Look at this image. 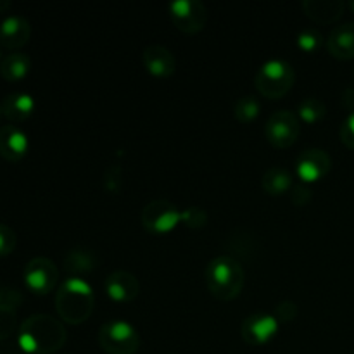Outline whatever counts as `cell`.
Listing matches in <instances>:
<instances>
[{
    "label": "cell",
    "instance_id": "83f0119b",
    "mask_svg": "<svg viewBox=\"0 0 354 354\" xmlns=\"http://www.w3.org/2000/svg\"><path fill=\"white\" fill-rule=\"evenodd\" d=\"M339 135H341L342 144L348 149H351V151H354V113H349L348 118L342 121Z\"/></svg>",
    "mask_w": 354,
    "mask_h": 354
},
{
    "label": "cell",
    "instance_id": "6da1fadb",
    "mask_svg": "<svg viewBox=\"0 0 354 354\" xmlns=\"http://www.w3.org/2000/svg\"><path fill=\"white\" fill-rule=\"evenodd\" d=\"M64 342V325L50 315H33L19 325L17 344L26 354H52Z\"/></svg>",
    "mask_w": 354,
    "mask_h": 354
},
{
    "label": "cell",
    "instance_id": "836d02e7",
    "mask_svg": "<svg viewBox=\"0 0 354 354\" xmlns=\"http://www.w3.org/2000/svg\"><path fill=\"white\" fill-rule=\"evenodd\" d=\"M0 114H2V107H0Z\"/></svg>",
    "mask_w": 354,
    "mask_h": 354
},
{
    "label": "cell",
    "instance_id": "5b68a950",
    "mask_svg": "<svg viewBox=\"0 0 354 354\" xmlns=\"http://www.w3.org/2000/svg\"><path fill=\"white\" fill-rule=\"evenodd\" d=\"M99 344L107 354H135L140 348L137 328L123 320L107 322L100 327Z\"/></svg>",
    "mask_w": 354,
    "mask_h": 354
},
{
    "label": "cell",
    "instance_id": "9c48e42d",
    "mask_svg": "<svg viewBox=\"0 0 354 354\" xmlns=\"http://www.w3.org/2000/svg\"><path fill=\"white\" fill-rule=\"evenodd\" d=\"M59 270L48 258H33L24 268V283L33 294H50L57 287Z\"/></svg>",
    "mask_w": 354,
    "mask_h": 354
},
{
    "label": "cell",
    "instance_id": "ba28073f",
    "mask_svg": "<svg viewBox=\"0 0 354 354\" xmlns=\"http://www.w3.org/2000/svg\"><path fill=\"white\" fill-rule=\"evenodd\" d=\"M168 12L173 24L187 35L199 33L207 23V9L199 0H173Z\"/></svg>",
    "mask_w": 354,
    "mask_h": 354
},
{
    "label": "cell",
    "instance_id": "7c38bea8",
    "mask_svg": "<svg viewBox=\"0 0 354 354\" xmlns=\"http://www.w3.org/2000/svg\"><path fill=\"white\" fill-rule=\"evenodd\" d=\"M144 68L156 78H169L176 71V59L168 47L159 44L147 45L142 55Z\"/></svg>",
    "mask_w": 354,
    "mask_h": 354
},
{
    "label": "cell",
    "instance_id": "7402d4cb",
    "mask_svg": "<svg viewBox=\"0 0 354 354\" xmlns=\"http://www.w3.org/2000/svg\"><path fill=\"white\" fill-rule=\"evenodd\" d=\"M261 113V102L256 95H242L235 100L234 114L239 123L249 124Z\"/></svg>",
    "mask_w": 354,
    "mask_h": 354
},
{
    "label": "cell",
    "instance_id": "4fadbf2b",
    "mask_svg": "<svg viewBox=\"0 0 354 354\" xmlns=\"http://www.w3.org/2000/svg\"><path fill=\"white\" fill-rule=\"evenodd\" d=\"M104 289L114 303H130L140 292V283L133 273L116 270L106 279Z\"/></svg>",
    "mask_w": 354,
    "mask_h": 354
},
{
    "label": "cell",
    "instance_id": "484cf974",
    "mask_svg": "<svg viewBox=\"0 0 354 354\" xmlns=\"http://www.w3.org/2000/svg\"><path fill=\"white\" fill-rule=\"evenodd\" d=\"M182 223H185L189 228H203L207 223L206 211L197 206L182 211Z\"/></svg>",
    "mask_w": 354,
    "mask_h": 354
},
{
    "label": "cell",
    "instance_id": "e575fe53",
    "mask_svg": "<svg viewBox=\"0 0 354 354\" xmlns=\"http://www.w3.org/2000/svg\"><path fill=\"white\" fill-rule=\"evenodd\" d=\"M0 61H2V59H0Z\"/></svg>",
    "mask_w": 354,
    "mask_h": 354
},
{
    "label": "cell",
    "instance_id": "f546056e",
    "mask_svg": "<svg viewBox=\"0 0 354 354\" xmlns=\"http://www.w3.org/2000/svg\"><path fill=\"white\" fill-rule=\"evenodd\" d=\"M311 197V189L308 187V183H294L292 190H290V199H292V203L296 204V206H304V204L310 201Z\"/></svg>",
    "mask_w": 354,
    "mask_h": 354
},
{
    "label": "cell",
    "instance_id": "d4e9b609",
    "mask_svg": "<svg viewBox=\"0 0 354 354\" xmlns=\"http://www.w3.org/2000/svg\"><path fill=\"white\" fill-rule=\"evenodd\" d=\"M17 317L14 308L0 306V341L7 339L16 332Z\"/></svg>",
    "mask_w": 354,
    "mask_h": 354
},
{
    "label": "cell",
    "instance_id": "d590c367",
    "mask_svg": "<svg viewBox=\"0 0 354 354\" xmlns=\"http://www.w3.org/2000/svg\"><path fill=\"white\" fill-rule=\"evenodd\" d=\"M353 354H354V353H353Z\"/></svg>",
    "mask_w": 354,
    "mask_h": 354
},
{
    "label": "cell",
    "instance_id": "d6a6232c",
    "mask_svg": "<svg viewBox=\"0 0 354 354\" xmlns=\"http://www.w3.org/2000/svg\"><path fill=\"white\" fill-rule=\"evenodd\" d=\"M351 9L354 10V2H351Z\"/></svg>",
    "mask_w": 354,
    "mask_h": 354
},
{
    "label": "cell",
    "instance_id": "f1b7e54d",
    "mask_svg": "<svg viewBox=\"0 0 354 354\" xmlns=\"http://www.w3.org/2000/svg\"><path fill=\"white\" fill-rule=\"evenodd\" d=\"M297 317V306L292 301H282L275 308V318L279 322H292Z\"/></svg>",
    "mask_w": 354,
    "mask_h": 354
},
{
    "label": "cell",
    "instance_id": "ffe728a7",
    "mask_svg": "<svg viewBox=\"0 0 354 354\" xmlns=\"http://www.w3.org/2000/svg\"><path fill=\"white\" fill-rule=\"evenodd\" d=\"M30 68L31 59L24 52H12L0 61V75L10 83L21 82L30 73Z\"/></svg>",
    "mask_w": 354,
    "mask_h": 354
},
{
    "label": "cell",
    "instance_id": "4316f807",
    "mask_svg": "<svg viewBox=\"0 0 354 354\" xmlns=\"http://www.w3.org/2000/svg\"><path fill=\"white\" fill-rule=\"evenodd\" d=\"M17 235L9 225L0 223V256H7L16 249Z\"/></svg>",
    "mask_w": 354,
    "mask_h": 354
},
{
    "label": "cell",
    "instance_id": "52a82bcc",
    "mask_svg": "<svg viewBox=\"0 0 354 354\" xmlns=\"http://www.w3.org/2000/svg\"><path fill=\"white\" fill-rule=\"evenodd\" d=\"M301 133V120L289 109H280L268 118L265 124V137L273 147L287 149L296 144Z\"/></svg>",
    "mask_w": 354,
    "mask_h": 354
},
{
    "label": "cell",
    "instance_id": "9a60e30c",
    "mask_svg": "<svg viewBox=\"0 0 354 354\" xmlns=\"http://www.w3.org/2000/svg\"><path fill=\"white\" fill-rule=\"evenodd\" d=\"M31 37V26L23 16H7L0 23V45L9 50H16L28 44Z\"/></svg>",
    "mask_w": 354,
    "mask_h": 354
},
{
    "label": "cell",
    "instance_id": "ac0fdd59",
    "mask_svg": "<svg viewBox=\"0 0 354 354\" xmlns=\"http://www.w3.org/2000/svg\"><path fill=\"white\" fill-rule=\"evenodd\" d=\"M303 9L308 17L322 24L337 21L344 14V2L341 0H304Z\"/></svg>",
    "mask_w": 354,
    "mask_h": 354
},
{
    "label": "cell",
    "instance_id": "277c9868",
    "mask_svg": "<svg viewBox=\"0 0 354 354\" xmlns=\"http://www.w3.org/2000/svg\"><path fill=\"white\" fill-rule=\"evenodd\" d=\"M296 82V71L286 59H268L256 73V90L266 99H280Z\"/></svg>",
    "mask_w": 354,
    "mask_h": 354
},
{
    "label": "cell",
    "instance_id": "30bf717a",
    "mask_svg": "<svg viewBox=\"0 0 354 354\" xmlns=\"http://www.w3.org/2000/svg\"><path fill=\"white\" fill-rule=\"evenodd\" d=\"M332 169V158L324 149H306L297 156L296 175L303 183H313L325 178Z\"/></svg>",
    "mask_w": 354,
    "mask_h": 354
},
{
    "label": "cell",
    "instance_id": "4dcf8cb0",
    "mask_svg": "<svg viewBox=\"0 0 354 354\" xmlns=\"http://www.w3.org/2000/svg\"><path fill=\"white\" fill-rule=\"evenodd\" d=\"M123 171H121V168H118V166H113V168L107 169L106 173V189L109 190V192H118V190L121 189V185H123Z\"/></svg>",
    "mask_w": 354,
    "mask_h": 354
},
{
    "label": "cell",
    "instance_id": "d6986e66",
    "mask_svg": "<svg viewBox=\"0 0 354 354\" xmlns=\"http://www.w3.org/2000/svg\"><path fill=\"white\" fill-rule=\"evenodd\" d=\"M261 187L268 196L280 197L290 194L294 187V176L283 166H272L265 171L261 178Z\"/></svg>",
    "mask_w": 354,
    "mask_h": 354
},
{
    "label": "cell",
    "instance_id": "e0dca14e",
    "mask_svg": "<svg viewBox=\"0 0 354 354\" xmlns=\"http://www.w3.org/2000/svg\"><path fill=\"white\" fill-rule=\"evenodd\" d=\"M327 48L335 59L354 57V23L335 26L327 38Z\"/></svg>",
    "mask_w": 354,
    "mask_h": 354
},
{
    "label": "cell",
    "instance_id": "8992f818",
    "mask_svg": "<svg viewBox=\"0 0 354 354\" xmlns=\"http://www.w3.org/2000/svg\"><path fill=\"white\" fill-rule=\"evenodd\" d=\"M142 225L152 235H166L182 223V211L169 201L156 199L142 209Z\"/></svg>",
    "mask_w": 354,
    "mask_h": 354
},
{
    "label": "cell",
    "instance_id": "44dd1931",
    "mask_svg": "<svg viewBox=\"0 0 354 354\" xmlns=\"http://www.w3.org/2000/svg\"><path fill=\"white\" fill-rule=\"evenodd\" d=\"M95 254L86 249H73L64 258L66 272H69V275L76 277V279H83L85 275H88L90 272L95 270Z\"/></svg>",
    "mask_w": 354,
    "mask_h": 354
},
{
    "label": "cell",
    "instance_id": "603a6c76",
    "mask_svg": "<svg viewBox=\"0 0 354 354\" xmlns=\"http://www.w3.org/2000/svg\"><path fill=\"white\" fill-rule=\"evenodd\" d=\"M327 114V106L318 97H306L297 106V118L308 124L318 123Z\"/></svg>",
    "mask_w": 354,
    "mask_h": 354
},
{
    "label": "cell",
    "instance_id": "7a4b0ae2",
    "mask_svg": "<svg viewBox=\"0 0 354 354\" xmlns=\"http://www.w3.org/2000/svg\"><path fill=\"white\" fill-rule=\"evenodd\" d=\"M93 306H95V296L85 279L69 277L61 283L55 294V310L59 317L71 325L88 320Z\"/></svg>",
    "mask_w": 354,
    "mask_h": 354
},
{
    "label": "cell",
    "instance_id": "cb8c5ba5",
    "mask_svg": "<svg viewBox=\"0 0 354 354\" xmlns=\"http://www.w3.org/2000/svg\"><path fill=\"white\" fill-rule=\"evenodd\" d=\"M296 44L297 47L301 48V50L304 52H315L318 50V48L322 47V44H324V38H322L320 31L317 30H303L297 33V38H296Z\"/></svg>",
    "mask_w": 354,
    "mask_h": 354
},
{
    "label": "cell",
    "instance_id": "5bb4252c",
    "mask_svg": "<svg viewBox=\"0 0 354 354\" xmlns=\"http://www.w3.org/2000/svg\"><path fill=\"white\" fill-rule=\"evenodd\" d=\"M30 138L16 124L0 128V156L9 162H17L28 154Z\"/></svg>",
    "mask_w": 354,
    "mask_h": 354
},
{
    "label": "cell",
    "instance_id": "2e32d148",
    "mask_svg": "<svg viewBox=\"0 0 354 354\" xmlns=\"http://www.w3.org/2000/svg\"><path fill=\"white\" fill-rule=\"evenodd\" d=\"M35 99L26 92H12L9 95L3 97L2 104V114L12 123H21V121L28 120L35 111Z\"/></svg>",
    "mask_w": 354,
    "mask_h": 354
},
{
    "label": "cell",
    "instance_id": "3957f363",
    "mask_svg": "<svg viewBox=\"0 0 354 354\" xmlns=\"http://www.w3.org/2000/svg\"><path fill=\"white\" fill-rule=\"evenodd\" d=\"M206 287L216 299L232 301L242 292L245 275L241 263L230 256H216L206 265Z\"/></svg>",
    "mask_w": 354,
    "mask_h": 354
},
{
    "label": "cell",
    "instance_id": "1f68e13d",
    "mask_svg": "<svg viewBox=\"0 0 354 354\" xmlns=\"http://www.w3.org/2000/svg\"><path fill=\"white\" fill-rule=\"evenodd\" d=\"M21 301H23V297L14 289H0V306L14 308L16 310L21 304Z\"/></svg>",
    "mask_w": 354,
    "mask_h": 354
},
{
    "label": "cell",
    "instance_id": "8fae6325",
    "mask_svg": "<svg viewBox=\"0 0 354 354\" xmlns=\"http://www.w3.org/2000/svg\"><path fill=\"white\" fill-rule=\"evenodd\" d=\"M279 332V320L275 315L254 313L249 315L241 325L242 339L249 346H265L272 341Z\"/></svg>",
    "mask_w": 354,
    "mask_h": 354
}]
</instances>
